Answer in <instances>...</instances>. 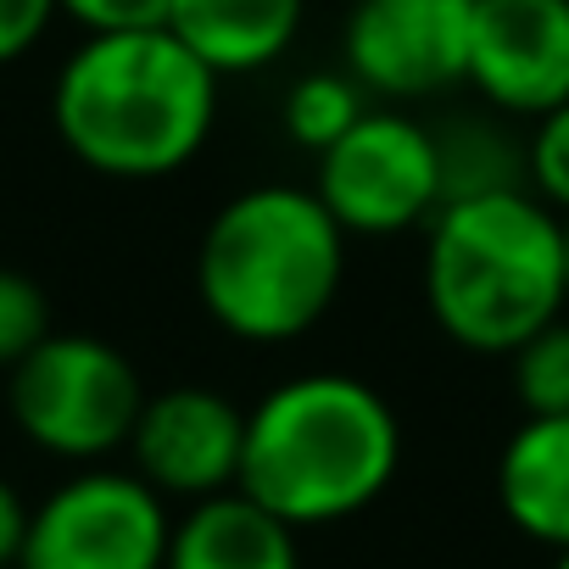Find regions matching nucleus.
<instances>
[{
    "instance_id": "1",
    "label": "nucleus",
    "mask_w": 569,
    "mask_h": 569,
    "mask_svg": "<svg viewBox=\"0 0 569 569\" xmlns=\"http://www.w3.org/2000/svg\"><path fill=\"white\" fill-rule=\"evenodd\" d=\"M57 140L107 179L179 173L218 123V73L168 29L84 34L51 90Z\"/></svg>"
},
{
    "instance_id": "12",
    "label": "nucleus",
    "mask_w": 569,
    "mask_h": 569,
    "mask_svg": "<svg viewBox=\"0 0 569 569\" xmlns=\"http://www.w3.org/2000/svg\"><path fill=\"white\" fill-rule=\"evenodd\" d=\"M497 502L519 536L569 552V413H530L502 441Z\"/></svg>"
},
{
    "instance_id": "6",
    "label": "nucleus",
    "mask_w": 569,
    "mask_h": 569,
    "mask_svg": "<svg viewBox=\"0 0 569 569\" xmlns=\"http://www.w3.org/2000/svg\"><path fill=\"white\" fill-rule=\"evenodd\" d=\"M313 196L347 229V240L352 234L386 240L425 229L447 201L436 129H425L397 107H369L330 151H319Z\"/></svg>"
},
{
    "instance_id": "14",
    "label": "nucleus",
    "mask_w": 569,
    "mask_h": 569,
    "mask_svg": "<svg viewBox=\"0 0 569 569\" xmlns=\"http://www.w3.org/2000/svg\"><path fill=\"white\" fill-rule=\"evenodd\" d=\"M436 146H441L447 201H458V196H491V190H530L525 184V146H513L497 123L458 118V123L436 129Z\"/></svg>"
},
{
    "instance_id": "18",
    "label": "nucleus",
    "mask_w": 569,
    "mask_h": 569,
    "mask_svg": "<svg viewBox=\"0 0 569 569\" xmlns=\"http://www.w3.org/2000/svg\"><path fill=\"white\" fill-rule=\"evenodd\" d=\"M530 123L536 129L525 134V184L558 218H569V101L530 118Z\"/></svg>"
},
{
    "instance_id": "20",
    "label": "nucleus",
    "mask_w": 569,
    "mask_h": 569,
    "mask_svg": "<svg viewBox=\"0 0 569 569\" xmlns=\"http://www.w3.org/2000/svg\"><path fill=\"white\" fill-rule=\"evenodd\" d=\"M57 18V0H0V68L29 57Z\"/></svg>"
},
{
    "instance_id": "21",
    "label": "nucleus",
    "mask_w": 569,
    "mask_h": 569,
    "mask_svg": "<svg viewBox=\"0 0 569 569\" xmlns=\"http://www.w3.org/2000/svg\"><path fill=\"white\" fill-rule=\"evenodd\" d=\"M29 502H23V491L0 475V569H18V558H23V536H29Z\"/></svg>"
},
{
    "instance_id": "13",
    "label": "nucleus",
    "mask_w": 569,
    "mask_h": 569,
    "mask_svg": "<svg viewBox=\"0 0 569 569\" xmlns=\"http://www.w3.org/2000/svg\"><path fill=\"white\" fill-rule=\"evenodd\" d=\"M308 0H168V34H179L218 79L273 68L302 34Z\"/></svg>"
},
{
    "instance_id": "22",
    "label": "nucleus",
    "mask_w": 569,
    "mask_h": 569,
    "mask_svg": "<svg viewBox=\"0 0 569 569\" xmlns=\"http://www.w3.org/2000/svg\"><path fill=\"white\" fill-rule=\"evenodd\" d=\"M563 297H569V218H563Z\"/></svg>"
},
{
    "instance_id": "8",
    "label": "nucleus",
    "mask_w": 569,
    "mask_h": 569,
    "mask_svg": "<svg viewBox=\"0 0 569 569\" xmlns=\"http://www.w3.org/2000/svg\"><path fill=\"white\" fill-rule=\"evenodd\" d=\"M475 0H358L347 73L386 101H425L469 73Z\"/></svg>"
},
{
    "instance_id": "11",
    "label": "nucleus",
    "mask_w": 569,
    "mask_h": 569,
    "mask_svg": "<svg viewBox=\"0 0 569 569\" xmlns=\"http://www.w3.org/2000/svg\"><path fill=\"white\" fill-rule=\"evenodd\" d=\"M162 569H302L297 530L246 491H218L173 519Z\"/></svg>"
},
{
    "instance_id": "19",
    "label": "nucleus",
    "mask_w": 569,
    "mask_h": 569,
    "mask_svg": "<svg viewBox=\"0 0 569 569\" xmlns=\"http://www.w3.org/2000/svg\"><path fill=\"white\" fill-rule=\"evenodd\" d=\"M84 34H129V29H168V0H57Z\"/></svg>"
},
{
    "instance_id": "7",
    "label": "nucleus",
    "mask_w": 569,
    "mask_h": 569,
    "mask_svg": "<svg viewBox=\"0 0 569 569\" xmlns=\"http://www.w3.org/2000/svg\"><path fill=\"white\" fill-rule=\"evenodd\" d=\"M168 536L173 519L162 491L134 469L90 463L29 513L18 569H162Z\"/></svg>"
},
{
    "instance_id": "4",
    "label": "nucleus",
    "mask_w": 569,
    "mask_h": 569,
    "mask_svg": "<svg viewBox=\"0 0 569 569\" xmlns=\"http://www.w3.org/2000/svg\"><path fill=\"white\" fill-rule=\"evenodd\" d=\"M347 279V229L313 190L251 184L229 196L196 246V297L218 330L284 347L325 325Z\"/></svg>"
},
{
    "instance_id": "10",
    "label": "nucleus",
    "mask_w": 569,
    "mask_h": 569,
    "mask_svg": "<svg viewBox=\"0 0 569 569\" xmlns=\"http://www.w3.org/2000/svg\"><path fill=\"white\" fill-rule=\"evenodd\" d=\"M508 118H541L569 101V0H475L469 73Z\"/></svg>"
},
{
    "instance_id": "17",
    "label": "nucleus",
    "mask_w": 569,
    "mask_h": 569,
    "mask_svg": "<svg viewBox=\"0 0 569 569\" xmlns=\"http://www.w3.org/2000/svg\"><path fill=\"white\" fill-rule=\"evenodd\" d=\"M46 336H51V297L23 268H0V369L12 375Z\"/></svg>"
},
{
    "instance_id": "23",
    "label": "nucleus",
    "mask_w": 569,
    "mask_h": 569,
    "mask_svg": "<svg viewBox=\"0 0 569 569\" xmlns=\"http://www.w3.org/2000/svg\"><path fill=\"white\" fill-rule=\"evenodd\" d=\"M552 569H569V552H558V558H552Z\"/></svg>"
},
{
    "instance_id": "16",
    "label": "nucleus",
    "mask_w": 569,
    "mask_h": 569,
    "mask_svg": "<svg viewBox=\"0 0 569 569\" xmlns=\"http://www.w3.org/2000/svg\"><path fill=\"white\" fill-rule=\"evenodd\" d=\"M508 380L513 397L530 413H569V319L558 313L552 325H541L525 347L508 352Z\"/></svg>"
},
{
    "instance_id": "9",
    "label": "nucleus",
    "mask_w": 569,
    "mask_h": 569,
    "mask_svg": "<svg viewBox=\"0 0 569 569\" xmlns=\"http://www.w3.org/2000/svg\"><path fill=\"white\" fill-rule=\"evenodd\" d=\"M134 475L162 497H218L240 486L246 458V413L212 386H168L146 391V408L129 436Z\"/></svg>"
},
{
    "instance_id": "5",
    "label": "nucleus",
    "mask_w": 569,
    "mask_h": 569,
    "mask_svg": "<svg viewBox=\"0 0 569 569\" xmlns=\"http://www.w3.org/2000/svg\"><path fill=\"white\" fill-rule=\"evenodd\" d=\"M7 408L40 452L90 469L129 447L134 419L146 408V386L112 341L51 330L7 375Z\"/></svg>"
},
{
    "instance_id": "3",
    "label": "nucleus",
    "mask_w": 569,
    "mask_h": 569,
    "mask_svg": "<svg viewBox=\"0 0 569 569\" xmlns=\"http://www.w3.org/2000/svg\"><path fill=\"white\" fill-rule=\"evenodd\" d=\"M425 308L463 352L508 358L569 313L563 218L530 190L441 201L425 223Z\"/></svg>"
},
{
    "instance_id": "15",
    "label": "nucleus",
    "mask_w": 569,
    "mask_h": 569,
    "mask_svg": "<svg viewBox=\"0 0 569 569\" xmlns=\"http://www.w3.org/2000/svg\"><path fill=\"white\" fill-rule=\"evenodd\" d=\"M363 84L352 73H308L291 84V96H284V134H291L302 151H330L358 118H363Z\"/></svg>"
},
{
    "instance_id": "2",
    "label": "nucleus",
    "mask_w": 569,
    "mask_h": 569,
    "mask_svg": "<svg viewBox=\"0 0 569 569\" xmlns=\"http://www.w3.org/2000/svg\"><path fill=\"white\" fill-rule=\"evenodd\" d=\"M402 463L397 408L358 375H297L246 413L240 486L291 530L380 502Z\"/></svg>"
}]
</instances>
